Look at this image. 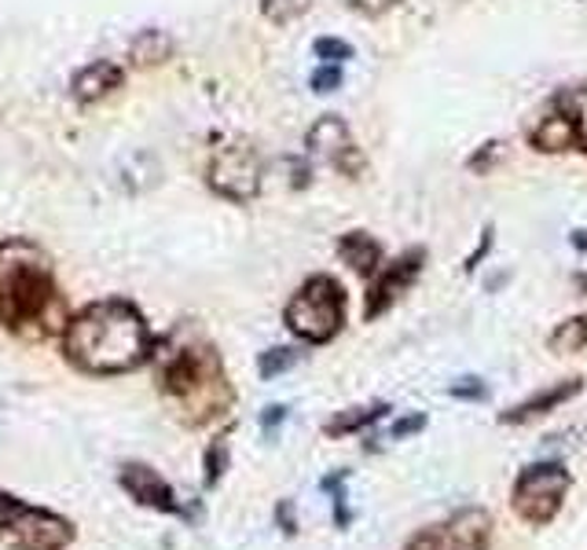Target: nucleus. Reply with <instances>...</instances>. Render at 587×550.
<instances>
[{
    "mask_svg": "<svg viewBox=\"0 0 587 550\" xmlns=\"http://www.w3.org/2000/svg\"><path fill=\"white\" fill-rule=\"evenodd\" d=\"M297 360H302V353L297 348H286V345H280V348H268V353H261V360H257V371H261V379H280V374H286L291 367H297Z\"/></svg>",
    "mask_w": 587,
    "mask_h": 550,
    "instance_id": "19",
    "label": "nucleus"
},
{
    "mask_svg": "<svg viewBox=\"0 0 587 550\" xmlns=\"http://www.w3.org/2000/svg\"><path fill=\"white\" fill-rule=\"evenodd\" d=\"M280 521H283V532H294V521H291V503H280Z\"/></svg>",
    "mask_w": 587,
    "mask_h": 550,
    "instance_id": "32",
    "label": "nucleus"
},
{
    "mask_svg": "<svg viewBox=\"0 0 587 550\" xmlns=\"http://www.w3.org/2000/svg\"><path fill=\"white\" fill-rule=\"evenodd\" d=\"M0 327L30 337L67 327L52 261L33 243H0Z\"/></svg>",
    "mask_w": 587,
    "mask_h": 550,
    "instance_id": "2",
    "label": "nucleus"
},
{
    "mask_svg": "<svg viewBox=\"0 0 587 550\" xmlns=\"http://www.w3.org/2000/svg\"><path fill=\"white\" fill-rule=\"evenodd\" d=\"M206 180L228 203H250L261 191V155L243 140L224 144L209 158Z\"/></svg>",
    "mask_w": 587,
    "mask_h": 550,
    "instance_id": "7",
    "label": "nucleus"
},
{
    "mask_svg": "<svg viewBox=\"0 0 587 550\" xmlns=\"http://www.w3.org/2000/svg\"><path fill=\"white\" fill-rule=\"evenodd\" d=\"M448 393H452L456 400H485V396H489V390H485L481 379H459V382L448 385Z\"/></svg>",
    "mask_w": 587,
    "mask_h": 550,
    "instance_id": "26",
    "label": "nucleus"
},
{
    "mask_svg": "<svg viewBox=\"0 0 587 550\" xmlns=\"http://www.w3.org/2000/svg\"><path fill=\"white\" fill-rule=\"evenodd\" d=\"M529 140H532L536 151H544V155H558V151H569V147L584 144V132H580L577 118H573L566 107H555L551 115H547L540 125H536Z\"/></svg>",
    "mask_w": 587,
    "mask_h": 550,
    "instance_id": "13",
    "label": "nucleus"
},
{
    "mask_svg": "<svg viewBox=\"0 0 587 550\" xmlns=\"http://www.w3.org/2000/svg\"><path fill=\"white\" fill-rule=\"evenodd\" d=\"M385 411H390V404H371V407H345L339 411L327 426H323V433L327 436H349V433H356V430H368L371 422H379Z\"/></svg>",
    "mask_w": 587,
    "mask_h": 550,
    "instance_id": "17",
    "label": "nucleus"
},
{
    "mask_svg": "<svg viewBox=\"0 0 587 550\" xmlns=\"http://www.w3.org/2000/svg\"><path fill=\"white\" fill-rule=\"evenodd\" d=\"M121 85V67L110 59H99V62H89L78 78H74V99H81V104H96V99L110 96Z\"/></svg>",
    "mask_w": 587,
    "mask_h": 550,
    "instance_id": "15",
    "label": "nucleus"
},
{
    "mask_svg": "<svg viewBox=\"0 0 587 550\" xmlns=\"http://www.w3.org/2000/svg\"><path fill=\"white\" fill-rule=\"evenodd\" d=\"M569 243H573V249H580V254H587V228H577L569 235Z\"/></svg>",
    "mask_w": 587,
    "mask_h": 550,
    "instance_id": "31",
    "label": "nucleus"
},
{
    "mask_svg": "<svg viewBox=\"0 0 587 550\" xmlns=\"http://www.w3.org/2000/svg\"><path fill=\"white\" fill-rule=\"evenodd\" d=\"M499 158H503V144H499V140H489V144L478 147V151L470 155L467 169H470V173H478V177H489V173L499 166Z\"/></svg>",
    "mask_w": 587,
    "mask_h": 550,
    "instance_id": "23",
    "label": "nucleus"
},
{
    "mask_svg": "<svg viewBox=\"0 0 587 550\" xmlns=\"http://www.w3.org/2000/svg\"><path fill=\"white\" fill-rule=\"evenodd\" d=\"M118 484H121V492L129 495L136 507L158 510V514H184V507H180L177 492H173V484L162 478L155 466H147V462H121Z\"/></svg>",
    "mask_w": 587,
    "mask_h": 550,
    "instance_id": "11",
    "label": "nucleus"
},
{
    "mask_svg": "<svg viewBox=\"0 0 587 550\" xmlns=\"http://www.w3.org/2000/svg\"><path fill=\"white\" fill-rule=\"evenodd\" d=\"M283 419H286V407L272 404V407H265V415H261V430H265L268 436H276V430L283 426Z\"/></svg>",
    "mask_w": 587,
    "mask_h": 550,
    "instance_id": "29",
    "label": "nucleus"
},
{
    "mask_svg": "<svg viewBox=\"0 0 587 550\" xmlns=\"http://www.w3.org/2000/svg\"><path fill=\"white\" fill-rule=\"evenodd\" d=\"M312 8V0H261V16L268 22H276V27H291L305 16Z\"/></svg>",
    "mask_w": 587,
    "mask_h": 550,
    "instance_id": "18",
    "label": "nucleus"
},
{
    "mask_svg": "<svg viewBox=\"0 0 587 550\" xmlns=\"http://www.w3.org/2000/svg\"><path fill=\"white\" fill-rule=\"evenodd\" d=\"M349 8L353 11H360V16H385V11H390L393 4H401V0H345Z\"/></svg>",
    "mask_w": 587,
    "mask_h": 550,
    "instance_id": "27",
    "label": "nucleus"
},
{
    "mask_svg": "<svg viewBox=\"0 0 587 550\" xmlns=\"http://www.w3.org/2000/svg\"><path fill=\"white\" fill-rule=\"evenodd\" d=\"M62 356L81 374L110 379V374H129L144 367L155 356V337L133 302L107 297V302H92L67 320Z\"/></svg>",
    "mask_w": 587,
    "mask_h": 550,
    "instance_id": "1",
    "label": "nucleus"
},
{
    "mask_svg": "<svg viewBox=\"0 0 587 550\" xmlns=\"http://www.w3.org/2000/svg\"><path fill=\"white\" fill-rule=\"evenodd\" d=\"M78 524L67 514L0 492V543L8 550H70Z\"/></svg>",
    "mask_w": 587,
    "mask_h": 550,
    "instance_id": "4",
    "label": "nucleus"
},
{
    "mask_svg": "<svg viewBox=\"0 0 587 550\" xmlns=\"http://www.w3.org/2000/svg\"><path fill=\"white\" fill-rule=\"evenodd\" d=\"M580 390H584V379L555 382V385H547V390L532 393L529 400H521L518 407L503 411V415H499V422H503V426H526V422L547 415V411H555V407H561V404H569L573 396H580Z\"/></svg>",
    "mask_w": 587,
    "mask_h": 550,
    "instance_id": "12",
    "label": "nucleus"
},
{
    "mask_svg": "<svg viewBox=\"0 0 587 550\" xmlns=\"http://www.w3.org/2000/svg\"><path fill=\"white\" fill-rule=\"evenodd\" d=\"M224 470H228V436H217V441L206 448V489L221 484Z\"/></svg>",
    "mask_w": 587,
    "mask_h": 550,
    "instance_id": "22",
    "label": "nucleus"
},
{
    "mask_svg": "<svg viewBox=\"0 0 587 550\" xmlns=\"http://www.w3.org/2000/svg\"><path fill=\"white\" fill-rule=\"evenodd\" d=\"M345 481H349V473L339 470L334 478L323 481V492H331V503H334V524L339 529H349V521H353V510H349V499H345Z\"/></svg>",
    "mask_w": 587,
    "mask_h": 550,
    "instance_id": "21",
    "label": "nucleus"
},
{
    "mask_svg": "<svg viewBox=\"0 0 587 550\" xmlns=\"http://www.w3.org/2000/svg\"><path fill=\"white\" fill-rule=\"evenodd\" d=\"M309 89L320 92V96L339 92L342 89V67H339V62H323V67L309 78Z\"/></svg>",
    "mask_w": 587,
    "mask_h": 550,
    "instance_id": "25",
    "label": "nucleus"
},
{
    "mask_svg": "<svg viewBox=\"0 0 587 550\" xmlns=\"http://www.w3.org/2000/svg\"><path fill=\"white\" fill-rule=\"evenodd\" d=\"M305 147L312 158L327 161V166L345 173V177L356 180L360 173H364V155H360L353 132H349V125L339 115H323L316 125H312L305 136Z\"/></svg>",
    "mask_w": 587,
    "mask_h": 550,
    "instance_id": "9",
    "label": "nucleus"
},
{
    "mask_svg": "<svg viewBox=\"0 0 587 550\" xmlns=\"http://www.w3.org/2000/svg\"><path fill=\"white\" fill-rule=\"evenodd\" d=\"M286 331L302 337L309 345L331 342L334 334L345 327V291L331 275H312L302 283V291L291 297V305L283 312Z\"/></svg>",
    "mask_w": 587,
    "mask_h": 550,
    "instance_id": "5",
    "label": "nucleus"
},
{
    "mask_svg": "<svg viewBox=\"0 0 587 550\" xmlns=\"http://www.w3.org/2000/svg\"><path fill=\"white\" fill-rule=\"evenodd\" d=\"M312 52H316V59H323V62H342L345 59H353V45L349 41H342V37H320L316 45H312Z\"/></svg>",
    "mask_w": 587,
    "mask_h": 550,
    "instance_id": "24",
    "label": "nucleus"
},
{
    "mask_svg": "<svg viewBox=\"0 0 587 550\" xmlns=\"http://www.w3.org/2000/svg\"><path fill=\"white\" fill-rule=\"evenodd\" d=\"M173 52H177V41L166 30H140L129 45V59L136 67H162L173 59Z\"/></svg>",
    "mask_w": 587,
    "mask_h": 550,
    "instance_id": "16",
    "label": "nucleus"
},
{
    "mask_svg": "<svg viewBox=\"0 0 587 550\" xmlns=\"http://www.w3.org/2000/svg\"><path fill=\"white\" fill-rule=\"evenodd\" d=\"M158 385L187 426H209L228 415L235 404V390L224 374L217 348L206 342H177L162 348Z\"/></svg>",
    "mask_w": 587,
    "mask_h": 550,
    "instance_id": "3",
    "label": "nucleus"
},
{
    "mask_svg": "<svg viewBox=\"0 0 587 550\" xmlns=\"http://www.w3.org/2000/svg\"><path fill=\"white\" fill-rule=\"evenodd\" d=\"M419 430H427V415H408V419H401V422H393L390 441H404V436L419 433Z\"/></svg>",
    "mask_w": 587,
    "mask_h": 550,
    "instance_id": "28",
    "label": "nucleus"
},
{
    "mask_svg": "<svg viewBox=\"0 0 587 550\" xmlns=\"http://www.w3.org/2000/svg\"><path fill=\"white\" fill-rule=\"evenodd\" d=\"M492 239H496V235H492V228H485V235H481V246L473 249V254L467 257V272H473V268L481 265V261H485V254H489V249H492Z\"/></svg>",
    "mask_w": 587,
    "mask_h": 550,
    "instance_id": "30",
    "label": "nucleus"
},
{
    "mask_svg": "<svg viewBox=\"0 0 587 550\" xmlns=\"http://www.w3.org/2000/svg\"><path fill=\"white\" fill-rule=\"evenodd\" d=\"M492 518L489 510H459L452 521L433 524L408 543V550H489Z\"/></svg>",
    "mask_w": 587,
    "mask_h": 550,
    "instance_id": "8",
    "label": "nucleus"
},
{
    "mask_svg": "<svg viewBox=\"0 0 587 550\" xmlns=\"http://www.w3.org/2000/svg\"><path fill=\"white\" fill-rule=\"evenodd\" d=\"M339 257L360 275H379L382 265H385L382 243L374 239V235H368V232H345L339 239Z\"/></svg>",
    "mask_w": 587,
    "mask_h": 550,
    "instance_id": "14",
    "label": "nucleus"
},
{
    "mask_svg": "<svg viewBox=\"0 0 587 550\" xmlns=\"http://www.w3.org/2000/svg\"><path fill=\"white\" fill-rule=\"evenodd\" d=\"M584 345H587V316L566 320L551 334V348H555V353H577V348H584Z\"/></svg>",
    "mask_w": 587,
    "mask_h": 550,
    "instance_id": "20",
    "label": "nucleus"
},
{
    "mask_svg": "<svg viewBox=\"0 0 587 550\" xmlns=\"http://www.w3.org/2000/svg\"><path fill=\"white\" fill-rule=\"evenodd\" d=\"M422 265H427V249H404L401 257L382 265V272L374 275L371 291H368V320H379L382 312H390L401 294H408V286L419 279Z\"/></svg>",
    "mask_w": 587,
    "mask_h": 550,
    "instance_id": "10",
    "label": "nucleus"
},
{
    "mask_svg": "<svg viewBox=\"0 0 587 550\" xmlns=\"http://www.w3.org/2000/svg\"><path fill=\"white\" fill-rule=\"evenodd\" d=\"M569 492V473L558 462H536V466L521 470V478L515 481V492H510V503H515V514L532 524V529H544L558 518L561 503H566Z\"/></svg>",
    "mask_w": 587,
    "mask_h": 550,
    "instance_id": "6",
    "label": "nucleus"
}]
</instances>
